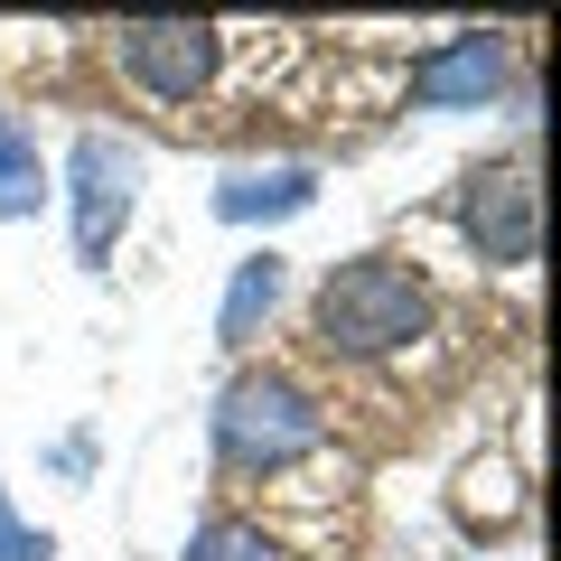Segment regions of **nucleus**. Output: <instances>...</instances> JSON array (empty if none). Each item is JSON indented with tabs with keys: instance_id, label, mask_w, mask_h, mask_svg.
<instances>
[{
	"instance_id": "20e7f679",
	"label": "nucleus",
	"mask_w": 561,
	"mask_h": 561,
	"mask_svg": "<svg viewBox=\"0 0 561 561\" xmlns=\"http://www.w3.org/2000/svg\"><path fill=\"white\" fill-rule=\"evenodd\" d=\"M66 179H76V253L113 262L122 225H131V197H140V150L113 140V131H84L76 160H66Z\"/></svg>"
},
{
	"instance_id": "9d476101",
	"label": "nucleus",
	"mask_w": 561,
	"mask_h": 561,
	"mask_svg": "<svg viewBox=\"0 0 561 561\" xmlns=\"http://www.w3.org/2000/svg\"><path fill=\"white\" fill-rule=\"evenodd\" d=\"M179 561H280V542L262 534V524L216 515V524H197V534H187V552H179Z\"/></svg>"
},
{
	"instance_id": "f03ea898",
	"label": "nucleus",
	"mask_w": 561,
	"mask_h": 561,
	"mask_svg": "<svg viewBox=\"0 0 561 561\" xmlns=\"http://www.w3.org/2000/svg\"><path fill=\"white\" fill-rule=\"evenodd\" d=\"M216 449L243 478H280V468H300V459L328 449V412L290 375H234L225 402H216Z\"/></svg>"
},
{
	"instance_id": "39448f33",
	"label": "nucleus",
	"mask_w": 561,
	"mask_h": 561,
	"mask_svg": "<svg viewBox=\"0 0 561 561\" xmlns=\"http://www.w3.org/2000/svg\"><path fill=\"white\" fill-rule=\"evenodd\" d=\"M459 225H468V243H478L486 272H524V262H534V243H542L534 169H524V160L478 169V179H468V197H459Z\"/></svg>"
},
{
	"instance_id": "9b49d317",
	"label": "nucleus",
	"mask_w": 561,
	"mask_h": 561,
	"mask_svg": "<svg viewBox=\"0 0 561 561\" xmlns=\"http://www.w3.org/2000/svg\"><path fill=\"white\" fill-rule=\"evenodd\" d=\"M47 552H57V542H47V534H28V524L10 515V486H0V561H47Z\"/></svg>"
},
{
	"instance_id": "423d86ee",
	"label": "nucleus",
	"mask_w": 561,
	"mask_h": 561,
	"mask_svg": "<svg viewBox=\"0 0 561 561\" xmlns=\"http://www.w3.org/2000/svg\"><path fill=\"white\" fill-rule=\"evenodd\" d=\"M496 94H505V38H486V28H459V38H440L412 66L421 113H478V103H496Z\"/></svg>"
},
{
	"instance_id": "6e6552de",
	"label": "nucleus",
	"mask_w": 561,
	"mask_h": 561,
	"mask_svg": "<svg viewBox=\"0 0 561 561\" xmlns=\"http://www.w3.org/2000/svg\"><path fill=\"white\" fill-rule=\"evenodd\" d=\"M280 290H290V262H280V253L234 262V280H225V309H216V337H225V346H253L262 328H272Z\"/></svg>"
},
{
	"instance_id": "0eeeda50",
	"label": "nucleus",
	"mask_w": 561,
	"mask_h": 561,
	"mask_svg": "<svg viewBox=\"0 0 561 561\" xmlns=\"http://www.w3.org/2000/svg\"><path fill=\"white\" fill-rule=\"evenodd\" d=\"M319 206V169L300 160H272V169H234L216 187V216L225 225H280V216H309Z\"/></svg>"
},
{
	"instance_id": "7ed1b4c3",
	"label": "nucleus",
	"mask_w": 561,
	"mask_h": 561,
	"mask_svg": "<svg viewBox=\"0 0 561 561\" xmlns=\"http://www.w3.org/2000/svg\"><path fill=\"white\" fill-rule=\"evenodd\" d=\"M113 66L150 103H197L225 66V28H206V20H113Z\"/></svg>"
},
{
	"instance_id": "1a4fd4ad",
	"label": "nucleus",
	"mask_w": 561,
	"mask_h": 561,
	"mask_svg": "<svg viewBox=\"0 0 561 561\" xmlns=\"http://www.w3.org/2000/svg\"><path fill=\"white\" fill-rule=\"evenodd\" d=\"M47 197V160H38V131L20 113H0V216H38Z\"/></svg>"
},
{
	"instance_id": "f257e3e1",
	"label": "nucleus",
	"mask_w": 561,
	"mask_h": 561,
	"mask_svg": "<svg viewBox=\"0 0 561 561\" xmlns=\"http://www.w3.org/2000/svg\"><path fill=\"white\" fill-rule=\"evenodd\" d=\"M431 328V290H421V272H402V262L365 253V262H337L319 290V346L328 356H402V346Z\"/></svg>"
}]
</instances>
